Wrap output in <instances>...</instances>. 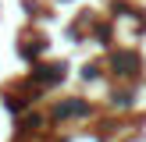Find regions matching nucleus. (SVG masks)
I'll list each match as a JSON object with an SVG mask.
<instances>
[{"label":"nucleus","mask_w":146,"mask_h":142,"mask_svg":"<svg viewBox=\"0 0 146 142\" xmlns=\"http://www.w3.org/2000/svg\"><path fill=\"white\" fill-rule=\"evenodd\" d=\"M111 68L118 71V75H135V68H139V57L132 53V50H121V53L111 57Z\"/></svg>","instance_id":"nucleus-1"}]
</instances>
